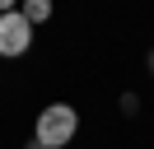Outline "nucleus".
I'll return each instance as SVG.
<instances>
[{
  "instance_id": "f03ea898",
  "label": "nucleus",
  "mask_w": 154,
  "mask_h": 149,
  "mask_svg": "<svg viewBox=\"0 0 154 149\" xmlns=\"http://www.w3.org/2000/svg\"><path fill=\"white\" fill-rule=\"evenodd\" d=\"M28 47H33V23L19 14V9L0 14V56H5V61H19Z\"/></svg>"
},
{
  "instance_id": "f257e3e1",
  "label": "nucleus",
  "mask_w": 154,
  "mask_h": 149,
  "mask_svg": "<svg viewBox=\"0 0 154 149\" xmlns=\"http://www.w3.org/2000/svg\"><path fill=\"white\" fill-rule=\"evenodd\" d=\"M75 135H79V112L70 102H47L38 112V121H33V140L42 149H66Z\"/></svg>"
},
{
  "instance_id": "20e7f679",
  "label": "nucleus",
  "mask_w": 154,
  "mask_h": 149,
  "mask_svg": "<svg viewBox=\"0 0 154 149\" xmlns=\"http://www.w3.org/2000/svg\"><path fill=\"white\" fill-rule=\"evenodd\" d=\"M135 107H140V98H135V93H122V112H126V117H131Z\"/></svg>"
},
{
  "instance_id": "39448f33",
  "label": "nucleus",
  "mask_w": 154,
  "mask_h": 149,
  "mask_svg": "<svg viewBox=\"0 0 154 149\" xmlns=\"http://www.w3.org/2000/svg\"><path fill=\"white\" fill-rule=\"evenodd\" d=\"M23 149H42V144H38V140H28V144H23Z\"/></svg>"
},
{
  "instance_id": "423d86ee",
  "label": "nucleus",
  "mask_w": 154,
  "mask_h": 149,
  "mask_svg": "<svg viewBox=\"0 0 154 149\" xmlns=\"http://www.w3.org/2000/svg\"><path fill=\"white\" fill-rule=\"evenodd\" d=\"M149 70H154V51H149Z\"/></svg>"
},
{
  "instance_id": "7ed1b4c3",
  "label": "nucleus",
  "mask_w": 154,
  "mask_h": 149,
  "mask_svg": "<svg viewBox=\"0 0 154 149\" xmlns=\"http://www.w3.org/2000/svg\"><path fill=\"white\" fill-rule=\"evenodd\" d=\"M19 14L38 28V23H47V19H51V0H28V5H19Z\"/></svg>"
}]
</instances>
